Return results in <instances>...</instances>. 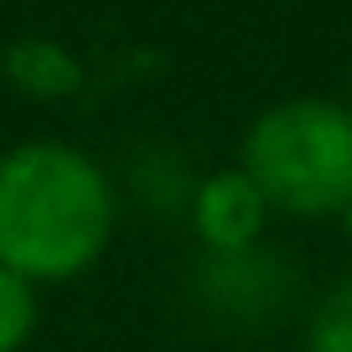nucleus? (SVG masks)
Returning <instances> with one entry per match:
<instances>
[{
	"label": "nucleus",
	"mask_w": 352,
	"mask_h": 352,
	"mask_svg": "<svg viewBox=\"0 0 352 352\" xmlns=\"http://www.w3.org/2000/svg\"><path fill=\"white\" fill-rule=\"evenodd\" d=\"M264 218H270V202L249 182L243 166L212 171L197 187V202H192V223H197L202 243L212 254H243L264 233Z\"/></svg>",
	"instance_id": "obj_3"
},
{
	"label": "nucleus",
	"mask_w": 352,
	"mask_h": 352,
	"mask_svg": "<svg viewBox=\"0 0 352 352\" xmlns=\"http://www.w3.org/2000/svg\"><path fill=\"white\" fill-rule=\"evenodd\" d=\"M114 239V187L88 151L21 140L0 155V264L32 285L78 280Z\"/></svg>",
	"instance_id": "obj_1"
},
{
	"label": "nucleus",
	"mask_w": 352,
	"mask_h": 352,
	"mask_svg": "<svg viewBox=\"0 0 352 352\" xmlns=\"http://www.w3.org/2000/svg\"><path fill=\"white\" fill-rule=\"evenodd\" d=\"M306 352H352V280H342L306 327Z\"/></svg>",
	"instance_id": "obj_6"
},
{
	"label": "nucleus",
	"mask_w": 352,
	"mask_h": 352,
	"mask_svg": "<svg viewBox=\"0 0 352 352\" xmlns=\"http://www.w3.org/2000/svg\"><path fill=\"white\" fill-rule=\"evenodd\" d=\"M239 166L280 212H342L352 202V109L331 99L270 104L243 135Z\"/></svg>",
	"instance_id": "obj_2"
},
{
	"label": "nucleus",
	"mask_w": 352,
	"mask_h": 352,
	"mask_svg": "<svg viewBox=\"0 0 352 352\" xmlns=\"http://www.w3.org/2000/svg\"><path fill=\"white\" fill-rule=\"evenodd\" d=\"M36 331V285L0 264V352H21Z\"/></svg>",
	"instance_id": "obj_5"
},
{
	"label": "nucleus",
	"mask_w": 352,
	"mask_h": 352,
	"mask_svg": "<svg viewBox=\"0 0 352 352\" xmlns=\"http://www.w3.org/2000/svg\"><path fill=\"white\" fill-rule=\"evenodd\" d=\"M6 78L26 99H67L83 83V63L57 36H21L6 47Z\"/></svg>",
	"instance_id": "obj_4"
},
{
	"label": "nucleus",
	"mask_w": 352,
	"mask_h": 352,
	"mask_svg": "<svg viewBox=\"0 0 352 352\" xmlns=\"http://www.w3.org/2000/svg\"><path fill=\"white\" fill-rule=\"evenodd\" d=\"M342 223H347V239H352V202L342 208Z\"/></svg>",
	"instance_id": "obj_7"
}]
</instances>
